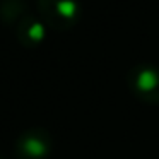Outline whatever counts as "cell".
I'll list each match as a JSON object with an SVG mask.
<instances>
[{
    "label": "cell",
    "instance_id": "3957f363",
    "mask_svg": "<svg viewBox=\"0 0 159 159\" xmlns=\"http://www.w3.org/2000/svg\"><path fill=\"white\" fill-rule=\"evenodd\" d=\"M53 139L46 128L33 127L24 130L16 140L17 159H46L52 154Z\"/></svg>",
    "mask_w": 159,
    "mask_h": 159
},
{
    "label": "cell",
    "instance_id": "7a4b0ae2",
    "mask_svg": "<svg viewBox=\"0 0 159 159\" xmlns=\"http://www.w3.org/2000/svg\"><path fill=\"white\" fill-rule=\"evenodd\" d=\"M128 91L145 104H159V67L137 63L127 72Z\"/></svg>",
    "mask_w": 159,
    "mask_h": 159
},
{
    "label": "cell",
    "instance_id": "8992f818",
    "mask_svg": "<svg viewBox=\"0 0 159 159\" xmlns=\"http://www.w3.org/2000/svg\"><path fill=\"white\" fill-rule=\"evenodd\" d=\"M0 159H4V157H2V156H0Z\"/></svg>",
    "mask_w": 159,
    "mask_h": 159
},
{
    "label": "cell",
    "instance_id": "6da1fadb",
    "mask_svg": "<svg viewBox=\"0 0 159 159\" xmlns=\"http://www.w3.org/2000/svg\"><path fill=\"white\" fill-rule=\"evenodd\" d=\"M39 19L55 31H67L79 22L82 9L79 0H38Z\"/></svg>",
    "mask_w": 159,
    "mask_h": 159
},
{
    "label": "cell",
    "instance_id": "5b68a950",
    "mask_svg": "<svg viewBox=\"0 0 159 159\" xmlns=\"http://www.w3.org/2000/svg\"><path fill=\"white\" fill-rule=\"evenodd\" d=\"M26 16L24 0H0V21L4 24H19Z\"/></svg>",
    "mask_w": 159,
    "mask_h": 159
},
{
    "label": "cell",
    "instance_id": "277c9868",
    "mask_svg": "<svg viewBox=\"0 0 159 159\" xmlns=\"http://www.w3.org/2000/svg\"><path fill=\"white\" fill-rule=\"evenodd\" d=\"M17 41L26 48H36L45 41L46 36V24L36 16L28 14L21 19V22L16 28Z\"/></svg>",
    "mask_w": 159,
    "mask_h": 159
}]
</instances>
